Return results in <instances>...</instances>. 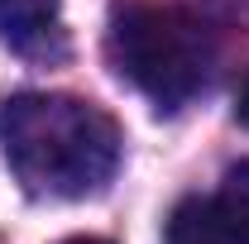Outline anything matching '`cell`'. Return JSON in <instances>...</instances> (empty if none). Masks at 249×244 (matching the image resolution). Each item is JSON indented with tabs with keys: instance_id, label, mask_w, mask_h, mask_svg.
Here are the masks:
<instances>
[{
	"instance_id": "cell-7",
	"label": "cell",
	"mask_w": 249,
	"mask_h": 244,
	"mask_svg": "<svg viewBox=\"0 0 249 244\" xmlns=\"http://www.w3.org/2000/svg\"><path fill=\"white\" fill-rule=\"evenodd\" d=\"M62 244H110V240H91V235H82V240H62Z\"/></svg>"
},
{
	"instance_id": "cell-4",
	"label": "cell",
	"mask_w": 249,
	"mask_h": 244,
	"mask_svg": "<svg viewBox=\"0 0 249 244\" xmlns=\"http://www.w3.org/2000/svg\"><path fill=\"white\" fill-rule=\"evenodd\" d=\"M58 10L62 0H0V34L5 43L15 48H43L53 34H58Z\"/></svg>"
},
{
	"instance_id": "cell-6",
	"label": "cell",
	"mask_w": 249,
	"mask_h": 244,
	"mask_svg": "<svg viewBox=\"0 0 249 244\" xmlns=\"http://www.w3.org/2000/svg\"><path fill=\"white\" fill-rule=\"evenodd\" d=\"M235 120L249 129V77L240 82V91H235Z\"/></svg>"
},
{
	"instance_id": "cell-5",
	"label": "cell",
	"mask_w": 249,
	"mask_h": 244,
	"mask_svg": "<svg viewBox=\"0 0 249 244\" xmlns=\"http://www.w3.org/2000/svg\"><path fill=\"white\" fill-rule=\"evenodd\" d=\"M220 196H225V206H230V215H235L240 244H249V158H245V163H235V168L225 173Z\"/></svg>"
},
{
	"instance_id": "cell-2",
	"label": "cell",
	"mask_w": 249,
	"mask_h": 244,
	"mask_svg": "<svg viewBox=\"0 0 249 244\" xmlns=\"http://www.w3.org/2000/svg\"><path fill=\"white\" fill-rule=\"evenodd\" d=\"M110 58H115V72L134 82L158 110H178L206 87L216 48L206 24H196L192 15L139 5L115 19Z\"/></svg>"
},
{
	"instance_id": "cell-3",
	"label": "cell",
	"mask_w": 249,
	"mask_h": 244,
	"mask_svg": "<svg viewBox=\"0 0 249 244\" xmlns=\"http://www.w3.org/2000/svg\"><path fill=\"white\" fill-rule=\"evenodd\" d=\"M168 244H240L225 196H187L168 215Z\"/></svg>"
},
{
	"instance_id": "cell-1",
	"label": "cell",
	"mask_w": 249,
	"mask_h": 244,
	"mask_svg": "<svg viewBox=\"0 0 249 244\" xmlns=\"http://www.w3.org/2000/svg\"><path fill=\"white\" fill-rule=\"evenodd\" d=\"M0 149L24 192L77 201V196H96L115 177L120 129L91 101L24 91L0 101Z\"/></svg>"
}]
</instances>
